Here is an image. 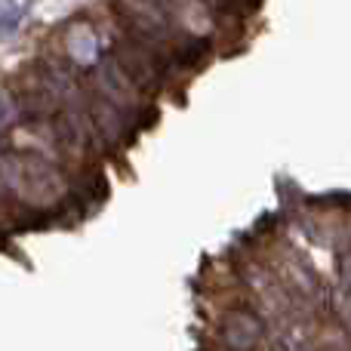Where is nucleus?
<instances>
[{"label":"nucleus","instance_id":"1","mask_svg":"<svg viewBox=\"0 0 351 351\" xmlns=\"http://www.w3.org/2000/svg\"><path fill=\"white\" fill-rule=\"evenodd\" d=\"M265 336L262 317L250 308H228L222 315V342L231 351H250Z\"/></svg>","mask_w":351,"mask_h":351},{"label":"nucleus","instance_id":"2","mask_svg":"<svg viewBox=\"0 0 351 351\" xmlns=\"http://www.w3.org/2000/svg\"><path fill=\"white\" fill-rule=\"evenodd\" d=\"M93 121H96V130L105 136V139H121L123 130V114L114 102H96L93 105Z\"/></svg>","mask_w":351,"mask_h":351},{"label":"nucleus","instance_id":"3","mask_svg":"<svg viewBox=\"0 0 351 351\" xmlns=\"http://www.w3.org/2000/svg\"><path fill=\"white\" fill-rule=\"evenodd\" d=\"M339 280H342V290H346V299H351V243L342 247L339 253Z\"/></svg>","mask_w":351,"mask_h":351}]
</instances>
